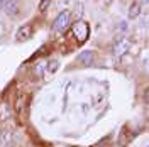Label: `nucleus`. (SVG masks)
<instances>
[{
  "mask_svg": "<svg viewBox=\"0 0 149 147\" xmlns=\"http://www.w3.org/2000/svg\"><path fill=\"white\" fill-rule=\"evenodd\" d=\"M73 36L76 37V41L78 42H85L88 36H90V27H88V24L85 22V20H78V22H74L73 26Z\"/></svg>",
  "mask_w": 149,
  "mask_h": 147,
  "instance_id": "1",
  "label": "nucleus"
},
{
  "mask_svg": "<svg viewBox=\"0 0 149 147\" xmlns=\"http://www.w3.org/2000/svg\"><path fill=\"white\" fill-rule=\"evenodd\" d=\"M70 20H71V12L70 10H63L56 17L54 24H53V31L54 32H63V31H66L68 26H70Z\"/></svg>",
  "mask_w": 149,
  "mask_h": 147,
  "instance_id": "2",
  "label": "nucleus"
},
{
  "mask_svg": "<svg viewBox=\"0 0 149 147\" xmlns=\"http://www.w3.org/2000/svg\"><path fill=\"white\" fill-rule=\"evenodd\" d=\"M130 41L129 39H119L115 44H113V47H112V53H113V56H124L125 53H129V49H130Z\"/></svg>",
  "mask_w": 149,
  "mask_h": 147,
  "instance_id": "3",
  "label": "nucleus"
},
{
  "mask_svg": "<svg viewBox=\"0 0 149 147\" xmlns=\"http://www.w3.org/2000/svg\"><path fill=\"white\" fill-rule=\"evenodd\" d=\"M32 36V27L31 26H20L17 29V32H15V39H17L19 42H24V41H27L29 37Z\"/></svg>",
  "mask_w": 149,
  "mask_h": 147,
  "instance_id": "4",
  "label": "nucleus"
},
{
  "mask_svg": "<svg viewBox=\"0 0 149 147\" xmlns=\"http://www.w3.org/2000/svg\"><path fill=\"white\" fill-rule=\"evenodd\" d=\"M93 58H95V53L93 51H83V53H80V56H78V61L83 63L85 66H90L93 63Z\"/></svg>",
  "mask_w": 149,
  "mask_h": 147,
  "instance_id": "5",
  "label": "nucleus"
},
{
  "mask_svg": "<svg viewBox=\"0 0 149 147\" xmlns=\"http://www.w3.org/2000/svg\"><path fill=\"white\" fill-rule=\"evenodd\" d=\"M0 144L3 147H12V134H10L9 129L0 132Z\"/></svg>",
  "mask_w": 149,
  "mask_h": 147,
  "instance_id": "6",
  "label": "nucleus"
},
{
  "mask_svg": "<svg viewBox=\"0 0 149 147\" xmlns=\"http://www.w3.org/2000/svg\"><path fill=\"white\" fill-rule=\"evenodd\" d=\"M141 15V3H137V2H134L132 5L129 7V12H127V17L130 19V20H134V19H137Z\"/></svg>",
  "mask_w": 149,
  "mask_h": 147,
  "instance_id": "7",
  "label": "nucleus"
},
{
  "mask_svg": "<svg viewBox=\"0 0 149 147\" xmlns=\"http://www.w3.org/2000/svg\"><path fill=\"white\" fill-rule=\"evenodd\" d=\"M46 66H47V69H49L51 73H54L56 69H58V66H59V63H58L56 59H53V61H49V63H47Z\"/></svg>",
  "mask_w": 149,
  "mask_h": 147,
  "instance_id": "8",
  "label": "nucleus"
},
{
  "mask_svg": "<svg viewBox=\"0 0 149 147\" xmlns=\"http://www.w3.org/2000/svg\"><path fill=\"white\" fill-rule=\"evenodd\" d=\"M127 29H129V26H127V22H124V20H122V22H119V27H117V32H125Z\"/></svg>",
  "mask_w": 149,
  "mask_h": 147,
  "instance_id": "9",
  "label": "nucleus"
},
{
  "mask_svg": "<svg viewBox=\"0 0 149 147\" xmlns=\"http://www.w3.org/2000/svg\"><path fill=\"white\" fill-rule=\"evenodd\" d=\"M49 2H51V0H42V2L39 3V12H44V10L47 9V5H49Z\"/></svg>",
  "mask_w": 149,
  "mask_h": 147,
  "instance_id": "10",
  "label": "nucleus"
},
{
  "mask_svg": "<svg viewBox=\"0 0 149 147\" xmlns=\"http://www.w3.org/2000/svg\"><path fill=\"white\" fill-rule=\"evenodd\" d=\"M12 2H17V0H0V9H5L7 5H10Z\"/></svg>",
  "mask_w": 149,
  "mask_h": 147,
  "instance_id": "11",
  "label": "nucleus"
},
{
  "mask_svg": "<svg viewBox=\"0 0 149 147\" xmlns=\"http://www.w3.org/2000/svg\"><path fill=\"white\" fill-rule=\"evenodd\" d=\"M141 2H142V3H148V0H137V3H141Z\"/></svg>",
  "mask_w": 149,
  "mask_h": 147,
  "instance_id": "12",
  "label": "nucleus"
}]
</instances>
